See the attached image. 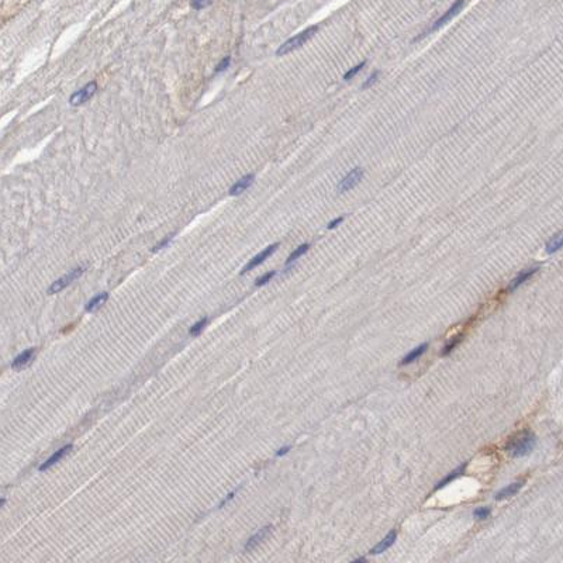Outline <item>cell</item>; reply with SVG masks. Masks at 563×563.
I'll return each instance as SVG.
<instances>
[{
  "label": "cell",
  "instance_id": "1",
  "mask_svg": "<svg viewBox=\"0 0 563 563\" xmlns=\"http://www.w3.org/2000/svg\"><path fill=\"white\" fill-rule=\"evenodd\" d=\"M535 444H536L535 435L530 431H524V432L515 435L511 441H508V445L505 449L514 458H520V456H525L530 452H532Z\"/></svg>",
  "mask_w": 563,
  "mask_h": 563
},
{
  "label": "cell",
  "instance_id": "2",
  "mask_svg": "<svg viewBox=\"0 0 563 563\" xmlns=\"http://www.w3.org/2000/svg\"><path fill=\"white\" fill-rule=\"evenodd\" d=\"M317 31H318V26H311V27H308V29H306L304 31L298 33L297 35L292 37V38H289L285 44H282V45L279 47V50L276 51V55L277 57H282V55H286L289 52H292V51L300 48L301 45H304V42H307V41L310 40V38L316 34Z\"/></svg>",
  "mask_w": 563,
  "mask_h": 563
},
{
  "label": "cell",
  "instance_id": "3",
  "mask_svg": "<svg viewBox=\"0 0 563 563\" xmlns=\"http://www.w3.org/2000/svg\"><path fill=\"white\" fill-rule=\"evenodd\" d=\"M85 272V267H75V269H72L69 273H66V275H64L62 277H60L57 282H54L52 285L50 286V289H48V293L50 295H55V293H58V292H61V290H64L66 286H69L70 283L73 282V280H76L78 277L82 275Z\"/></svg>",
  "mask_w": 563,
  "mask_h": 563
},
{
  "label": "cell",
  "instance_id": "4",
  "mask_svg": "<svg viewBox=\"0 0 563 563\" xmlns=\"http://www.w3.org/2000/svg\"><path fill=\"white\" fill-rule=\"evenodd\" d=\"M364 173H365L364 169L359 168V166H356V168H354L352 170H349L345 178L338 183V188H336L338 189V192H339V193H345L348 190L355 188L356 185L361 182V179L364 178Z\"/></svg>",
  "mask_w": 563,
  "mask_h": 563
},
{
  "label": "cell",
  "instance_id": "5",
  "mask_svg": "<svg viewBox=\"0 0 563 563\" xmlns=\"http://www.w3.org/2000/svg\"><path fill=\"white\" fill-rule=\"evenodd\" d=\"M96 90H98V83L93 80V82H90V83H88L85 88H82V89L79 90V92H76V93H73L72 96H70V104L72 106H79V104H83L85 101H88V100L96 93Z\"/></svg>",
  "mask_w": 563,
  "mask_h": 563
},
{
  "label": "cell",
  "instance_id": "6",
  "mask_svg": "<svg viewBox=\"0 0 563 563\" xmlns=\"http://www.w3.org/2000/svg\"><path fill=\"white\" fill-rule=\"evenodd\" d=\"M277 247H279V242H276V244H272V245H269L267 248H265L262 252H259L258 255H255V257L252 258V259L248 262L247 265L244 266L242 272H241V275L247 273V272H249V270H252L254 267H257L258 265H261L262 262H265V259H267V258L270 257V255H272V254L276 251Z\"/></svg>",
  "mask_w": 563,
  "mask_h": 563
},
{
  "label": "cell",
  "instance_id": "7",
  "mask_svg": "<svg viewBox=\"0 0 563 563\" xmlns=\"http://www.w3.org/2000/svg\"><path fill=\"white\" fill-rule=\"evenodd\" d=\"M464 1H456V3H454V4H452V6L449 7V10L446 11V13H445L444 16H441V17H439V19H438V20L435 21L434 24L431 26V29H430V31L438 30L439 27H442L444 24H446V23H448V21L451 20L452 17H455V16H456V14H458L459 11L462 10V7H464Z\"/></svg>",
  "mask_w": 563,
  "mask_h": 563
},
{
  "label": "cell",
  "instance_id": "8",
  "mask_svg": "<svg viewBox=\"0 0 563 563\" xmlns=\"http://www.w3.org/2000/svg\"><path fill=\"white\" fill-rule=\"evenodd\" d=\"M270 531H272V527H270V525H266V527H264V528H261L259 531H257V532L254 533V535L248 539L247 543H245V551H252V549H255L257 546H259L261 543L266 539L267 535L270 533Z\"/></svg>",
  "mask_w": 563,
  "mask_h": 563
},
{
  "label": "cell",
  "instance_id": "9",
  "mask_svg": "<svg viewBox=\"0 0 563 563\" xmlns=\"http://www.w3.org/2000/svg\"><path fill=\"white\" fill-rule=\"evenodd\" d=\"M35 352H37L35 348H29V349L23 351L20 355H17L14 358V361L11 362V367L19 370V369H23V367H26L27 365H30V362L35 356Z\"/></svg>",
  "mask_w": 563,
  "mask_h": 563
},
{
  "label": "cell",
  "instance_id": "10",
  "mask_svg": "<svg viewBox=\"0 0 563 563\" xmlns=\"http://www.w3.org/2000/svg\"><path fill=\"white\" fill-rule=\"evenodd\" d=\"M72 448H73V445L69 444V445H65V446H62L61 449H58L57 452H54V454L51 455L50 458L44 462V464H41L40 466V470H45V469H50L51 466H54V464H57L58 462H60L62 458H65L66 455L69 454L70 451H72Z\"/></svg>",
  "mask_w": 563,
  "mask_h": 563
},
{
  "label": "cell",
  "instance_id": "11",
  "mask_svg": "<svg viewBox=\"0 0 563 563\" xmlns=\"http://www.w3.org/2000/svg\"><path fill=\"white\" fill-rule=\"evenodd\" d=\"M254 180H255V175H254V173H249V175L242 176V178L239 179V180H237V182L231 186V189H230V195H231V196H238V195L244 193L248 188L252 186Z\"/></svg>",
  "mask_w": 563,
  "mask_h": 563
},
{
  "label": "cell",
  "instance_id": "12",
  "mask_svg": "<svg viewBox=\"0 0 563 563\" xmlns=\"http://www.w3.org/2000/svg\"><path fill=\"white\" fill-rule=\"evenodd\" d=\"M539 270V267H530V269H525V270H521L517 276L514 277L513 282L510 283V287H508V290L510 292H514L515 289H518V287L521 286V285H524L528 279L531 276H533L536 272Z\"/></svg>",
  "mask_w": 563,
  "mask_h": 563
},
{
  "label": "cell",
  "instance_id": "13",
  "mask_svg": "<svg viewBox=\"0 0 563 563\" xmlns=\"http://www.w3.org/2000/svg\"><path fill=\"white\" fill-rule=\"evenodd\" d=\"M396 538H397V531H390V532L386 535L385 538L380 541L379 543H376L375 546L372 548V551H370V553L372 555H379V553L385 552L386 549H389L393 543H395Z\"/></svg>",
  "mask_w": 563,
  "mask_h": 563
},
{
  "label": "cell",
  "instance_id": "14",
  "mask_svg": "<svg viewBox=\"0 0 563 563\" xmlns=\"http://www.w3.org/2000/svg\"><path fill=\"white\" fill-rule=\"evenodd\" d=\"M523 484L524 482H515V483L508 484V486L503 487L500 492H497L496 496H494V498H496V500H505V498H510V497L515 496V494L521 490Z\"/></svg>",
  "mask_w": 563,
  "mask_h": 563
},
{
  "label": "cell",
  "instance_id": "15",
  "mask_svg": "<svg viewBox=\"0 0 563 563\" xmlns=\"http://www.w3.org/2000/svg\"><path fill=\"white\" fill-rule=\"evenodd\" d=\"M427 349H428V344H421L420 346H417V348H414L413 351H410L407 355L401 359V362H400V365H408V364H413L414 361H417L420 356H423L427 352Z\"/></svg>",
  "mask_w": 563,
  "mask_h": 563
},
{
  "label": "cell",
  "instance_id": "16",
  "mask_svg": "<svg viewBox=\"0 0 563 563\" xmlns=\"http://www.w3.org/2000/svg\"><path fill=\"white\" fill-rule=\"evenodd\" d=\"M107 298H109V293L103 292V293H100L98 296H95L93 298H90V301L86 304L85 310H86V311H95V310H98L99 307L103 306V304L106 303Z\"/></svg>",
  "mask_w": 563,
  "mask_h": 563
},
{
  "label": "cell",
  "instance_id": "17",
  "mask_svg": "<svg viewBox=\"0 0 563 563\" xmlns=\"http://www.w3.org/2000/svg\"><path fill=\"white\" fill-rule=\"evenodd\" d=\"M464 470H466V464H462L461 466H459V467H458V469H455L452 473H449L448 476H446V477H444V479H442L439 483L436 484V487H435V489H436V490H438V489H442L444 486H446V484L451 483V482H452V480H455L456 477L462 476V474L464 473Z\"/></svg>",
  "mask_w": 563,
  "mask_h": 563
},
{
  "label": "cell",
  "instance_id": "18",
  "mask_svg": "<svg viewBox=\"0 0 563 563\" xmlns=\"http://www.w3.org/2000/svg\"><path fill=\"white\" fill-rule=\"evenodd\" d=\"M562 247H563V230L561 232H558L556 235H553V237L548 241V244H546V252H548V254H553V252H556L558 249H561Z\"/></svg>",
  "mask_w": 563,
  "mask_h": 563
},
{
  "label": "cell",
  "instance_id": "19",
  "mask_svg": "<svg viewBox=\"0 0 563 563\" xmlns=\"http://www.w3.org/2000/svg\"><path fill=\"white\" fill-rule=\"evenodd\" d=\"M308 248H310V245H308V244H301L300 247H297L296 249H295L292 254H290V257L287 258V261H286L287 266H289V265H292V264H293L295 261H297V259L301 257V255H304L307 251H308Z\"/></svg>",
  "mask_w": 563,
  "mask_h": 563
},
{
  "label": "cell",
  "instance_id": "20",
  "mask_svg": "<svg viewBox=\"0 0 563 563\" xmlns=\"http://www.w3.org/2000/svg\"><path fill=\"white\" fill-rule=\"evenodd\" d=\"M461 339H462V335H458L455 336V338H451L448 342H446V345L444 346V349H442V352H441V355L442 356H446L449 355L452 351H454L456 346L461 344Z\"/></svg>",
  "mask_w": 563,
  "mask_h": 563
},
{
  "label": "cell",
  "instance_id": "21",
  "mask_svg": "<svg viewBox=\"0 0 563 563\" xmlns=\"http://www.w3.org/2000/svg\"><path fill=\"white\" fill-rule=\"evenodd\" d=\"M208 320L207 317H204V318H201V320H199L198 323L195 324V326H192V328H190V331H189V334L193 336L199 335L203 330H204V327L207 326Z\"/></svg>",
  "mask_w": 563,
  "mask_h": 563
},
{
  "label": "cell",
  "instance_id": "22",
  "mask_svg": "<svg viewBox=\"0 0 563 563\" xmlns=\"http://www.w3.org/2000/svg\"><path fill=\"white\" fill-rule=\"evenodd\" d=\"M492 513V510L489 507H479L473 511V517L476 520H486Z\"/></svg>",
  "mask_w": 563,
  "mask_h": 563
},
{
  "label": "cell",
  "instance_id": "23",
  "mask_svg": "<svg viewBox=\"0 0 563 563\" xmlns=\"http://www.w3.org/2000/svg\"><path fill=\"white\" fill-rule=\"evenodd\" d=\"M365 65H366V61H364V62H361L359 65H356L355 68H352V69L348 70V72H346L345 75H344V79H345V80L352 79V78L355 76V75H356V73H358V72H361V69H362V68H364Z\"/></svg>",
  "mask_w": 563,
  "mask_h": 563
},
{
  "label": "cell",
  "instance_id": "24",
  "mask_svg": "<svg viewBox=\"0 0 563 563\" xmlns=\"http://www.w3.org/2000/svg\"><path fill=\"white\" fill-rule=\"evenodd\" d=\"M276 275V272H267V273H265L264 276L258 277L257 282H255V285L257 286H265L267 282H270L272 280V277Z\"/></svg>",
  "mask_w": 563,
  "mask_h": 563
},
{
  "label": "cell",
  "instance_id": "25",
  "mask_svg": "<svg viewBox=\"0 0 563 563\" xmlns=\"http://www.w3.org/2000/svg\"><path fill=\"white\" fill-rule=\"evenodd\" d=\"M377 76H379V70H375L373 73H370L369 76H367V79L362 83V89H367V88H370L373 83H375L376 80H377Z\"/></svg>",
  "mask_w": 563,
  "mask_h": 563
},
{
  "label": "cell",
  "instance_id": "26",
  "mask_svg": "<svg viewBox=\"0 0 563 563\" xmlns=\"http://www.w3.org/2000/svg\"><path fill=\"white\" fill-rule=\"evenodd\" d=\"M173 237H175V234H170V235H168L166 238H164V239L159 242L158 245H155V248H154V252H157V251H161V249H164L165 247H168L169 244H170V241L173 239Z\"/></svg>",
  "mask_w": 563,
  "mask_h": 563
},
{
  "label": "cell",
  "instance_id": "27",
  "mask_svg": "<svg viewBox=\"0 0 563 563\" xmlns=\"http://www.w3.org/2000/svg\"><path fill=\"white\" fill-rule=\"evenodd\" d=\"M230 62H231V58L230 57H226L224 60L221 61L220 64L217 65V69H216V72L217 73H220V72H223V70H226L230 66Z\"/></svg>",
  "mask_w": 563,
  "mask_h": 563
},
{
  "label": "cell",
  "instance_id": "28",
  "mask_svg": "<svg viewBox=\"0 0 563 563\" xmlns=\"http://www.w3.org/2000/svg\"><path fill=\"white\" fill-rule=\"evenodd\" d=\"M210 4H211V1H193L192 7L193 9H204V7L210 6Z\"/></svg>",
  "mask_w": 563,
  "mask_h": 563
},
{
  "label": "cell",
  "instance_id": "29",
  "mask_svg": "<svg viewBox=\"0 0 563 563\" xmlns=\"http://www.w3.org/2000/svg\"><path fill=\"white\" fill-rule=\"evenodd\" d=\"M342 221H344V217H338V218H335V220H332V221H331V223L328 224V228H330V230H331V228H335L336 226H338V224H341Z\"/></svg>",
  "mask_w": 563,
  "mask_h": 563
},
{
  "label": "cell",
  "instance_id": "30",
  "mask_svg": "<svg viewBox=\"0 0 563 563\" xmlns=\"http://www.w3.org/2000/svg\"><path fill=\"white\" fill-rule=\"evenodd\" d=\"M234 496H235V492H232V493H230V494H228L227 497H226V498H224V500H223V501H221V503H220V507H224V505H226V504L228 503V501H231V500H232V497H234Z\"/></svg>",
  "mask_w": 563,
  "mask_h": 563
},
{
  "label": "cell",
  "instance_id": "31",
  "mask_svg": "<svg viewBox=\"0 0 563 563\" xmlns=\"http://www.w3.org/2000/svg\"><path fill=\"white\" fill-rule=\"evenodd\" d=\"M289 451H290V446L287 445V446H283V448H280V449H279V451L276 452V455L277 456H282V455H286Z\"/></svg>",
  "mask_w": 563,
  "mask_h": 563
},
{
  "label": "cell",
  "instance_id": "32",
  "mask_svg": "<svg viewBox=\"0 0 563 563\" xmlns=\"http://www.w3.org/2000/svg\"><path fill=\"white\" fill-rule=\"evenodd\" d=\"M351 563H366V559L365 558H358V559H355L354 562Z\"/></svg>",
  "mask_w": 563,
  "mask_h": 563
}]
</instances>
